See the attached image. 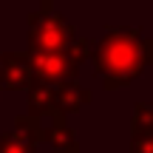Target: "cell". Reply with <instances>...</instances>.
<instances>
[{
  "mask_svg": "<svg viewBox=\"0 0 153 153\" xmlns=\"http://www.w3.org/2000/svg\"><path fill=\"white\" fill-rule=\"evenodd\" d=\"M26 108L31 116H40V119L45 114L54 116V85L43 82V79H34L26 91Z\"/></svg>",
  "mask_w": 153,
  "mask_h": 153,
  "instance_id": "obj_6",
  "label": "cell"
},
{
  "mask_svg": "<svg viewBox=\"0 0 153 153\" xmlns=\"http://www.w3.org/2000/svg\"><path fill=\"white\" fill-rule=\"evenodd\" d=\"M85 102H91V91L82 88L76 79L54 85V122H65V116L82 108Z\"/></svg>",
  "mask_w": 153,
  "mask_h": 153,
  "instance_id": "obj_5",
  "label": "cell"
},
{
  "mask_svg": "<svg viewBox=\"0 0 153 153\" xmlns=\"http://www.w3.org/2000/svg\"><path fill=\"white\" fill-rule=\"evenodd\" d=\"M0 68H3V54H0Z\"/></svg>",
  "mask_w": 153,
  "mask_h": 153,
  "instance_id": "obj_12",
  "label": "cell"
},
{
  "mask_svg": "<svg viewBox=\"0 0 153 153\" xmlns=\"http://www.w3.org/2000/svg\"><path fill=\"white\" fill-rule=\"evenodd\" d=\"M131 153H153V133H139L131 139Z\"/></svg>",
  "mask_w": 153,
  "mask_h": 153,
  "instance_id": "obj_11",
  "label": "cell"
},
{
  "mask_svg": "<svg viewBox=\"0 0 153 153\" xmlns=\"http://www.w3.org/2000/svg\"><path fill=\"white\" fill-rule=\"evenodd\" d=\"M91 62L105 88H122L153 65V37L145 34L142 26H108L94 48Z\"/></svg>",
  "mask_w": 153,
  "mask_h": 153,
  "instance_id": "obj_1",
  "label": "cell"
},
{
  "mask_svg": "<svg viewBox=\"0 0 153 153\" xmlns=\"http://www.w3.org/2000/svg\"><path fill=\"white\" fill-rule=\"evenodd\" d=\"M26 54L34 68V79L51 82V85L76 79V68L79 65L68 54H51V51H26Z\"/></svg>",
  "mask_w": 153,
  "mask_h": 153,
  "instance_id": "obj_3",
  "label": "cell"
},
{
  "mask_svg": "<svg viewBox=\"0 0 153 153\" xmlns=\"http://www.w3.org/2000/svg\"><path fill=\"white\" fill-rule=\"evenodd\" d=\"M48 145H51V150H54V153H79L76 133L65 125V122H54V125H51Z\"/></svg>",
  "mask_w": 153,
  "mask_h": 153,
  "instance_id": "obj_7",
  "label": "cell"
},
{
  "mask_svg": "<svg viewBox=\"0 0 153 153\" xmlns=\"http://www.w3.org/2000/svg\"><path fill=\"white\" fill-rule=\"evenodd\" d=\"M34 82V68L28 62V54L20 51H6L3 54V68H0V88H11V91H20Z\"/></svg>",
  "mask_w": 153,
  "mask_h": 153,
  "instance_id": "obj_4",
  "label": "cell"
},
{
  "mask_svg": "<svg viewBox=\"0 0 153 153\" xmlns=\"http://www.w3.org/2000/svg\"><path fill=\"white\" fill-rule=\"evenodd\" d=\"M131 128H133V136H139V133H153V102H136Z\"/></svg>",
  "mask_w": 153,
  "mask_h": 153,
  "instance_id": "obj_9",
  "label": "cell"
},
{
  "mask_svg": "<svg viewBox=\"0 0 153 153\" xmlns=\"http://www.w3.org/2000/svg\"><path fill=\"white\" fill-rule=\"evenodd\" d=\"M94 48H97V43H94V40L79 37V34H76V37H74V43L68 45V51H65V54L71 57L76 65H82L85 60H91V57H94Z\"/></svg>",
  "mask_w": 153,
  "mask_h": 153,
  "instance_id": "obj_10",
  "label": "cell"
},
{
  "mask_svg": "<svg viewBox=\"0 0 153 153\" xmlns=\"http://www.w3.org/2000/svg\"><path fill=\"white\" fill-rule=\"evenodd\" d=\"M0 153H37V142L20 128H11L0 136Z\"/></svg>",
  "mask_w": 153,
  "mask_h": 153,
  "instance_id": "obj_8",
  "label": "cell"
},
{
  "mask_svg": "<svg viewBox=\"0 0 153 153\" xmlns=\"http://www.w3.org/2000/svg\"><path fill=\"white\" fill-rule=\"evenodd\" d=\"M26 23H28V51L65 54L76 37L74 26L54 9L51 0H43L37 11H28Z\"/></svg>",
  "mask_w": 153,
  "mask_h": 153,
  "instance_id": "obj_2",
  "label": "cell"
}]
</instances>
